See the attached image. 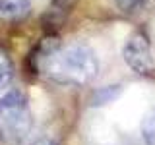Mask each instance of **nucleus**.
I'll return each instance as SVG.
<instances>
[{
	"mask_svg": "<svg viewBox=\"0 0 155 145\" xmlns=\"http://www.w3.org/2000/svg\"><path fill=\"white\" fill-rule=\"evenodd\" d=\"M122 56L124 62L128 64L136 74L140 76H153L155 72V60H153V52L151 45L145 33L136 31L132 33L124 43L122 48Z\"/></svg>",
	"mask_w": 155,
	"mask_h": 145,
	"instance_id": "7ed1b4c3",
	"label": "nucleus"
},
{
	"mask_svg": "<svg viewBox=\"0 0 155 145\" xmlns=\"http://www.w3.org/2000/svg\"><path fill=\"white\" fill-rule=\"evenodd\" d=\"M142 139L145 145H155V108H151L142 120Z\"/></svg>",
	"mask_w": 155,
	"mask_h": 145,
	"instance_id": "423d86ee",
	"label": "nucleus"
},
{
	"mask_svg": "<svg viewBox=\"0 0 155 145\" xmlns=\"http://www.w3.org/2000/svg\"><path fill=\"white\" fill-rule=\"evenodd\" d=\"M14 77V64L10 60L8 52L0 48V89H4Z\"/></svg>",
	"mask_w": 155,
	"mask_h": 145,
	"instance_id": "0eeeda50",
	"label": "nucleus"
},
{
	"mask_svg": "<svg viewBox=\"0 0 155 145\" xmlns=\"http://www.w3.org/2000/svg\"><path fill=\"white\" fill-rule=\"evenodd\" d=\"M120 93H122L120 85H107V87H101V89H97L95 93H93V97H91V105H93V106L109 105V103H113L114 99H118Z\"/></svg>",
	"mask_w": 155,
	"mask_h": 145,
	"instance_id": "39448f33",
	"label": "nucleus"
},
{
	"mask_svg": "<svg viewBox=\"0 0 155 145\" xmlns=\"http://www.w3.org/2000/svg\"><path fill=\"white\" fill-rule=\"evenodd\" d=\"M33 128L29 101L21 91H8L0 99V145H19Z\"/></svg>",
	"mask_w": 155,
	"mask_h": 145,
	"instance_id": "f03ea898",
	"label": "nucleus"
},
{
	"mask_svg": "<svg viewBox=\"0 0 155 145\" xmlns=\"http://www.w3.org/2000/svg\"><path fill=\"white\" fill-rule=\"evenodd\" d=\"M33 74H45L48 79L60 85L81 87L87 85L99 76V58L89 45L74 43V45L58 47L56 39H45L31 52Z\"/></svg>",
	"mask_w": 155,
	"mask_h": 145,
	"instance_id": "f257e3e1",
	"label": "nucleus"
},
{
	"mask_svg": "<svg viewBox=\"0 0 155 145\" xmlns=\"http://www.w3.org/2000/svg\"><path fill=\"white\" fill-rule=\"evenodd\" d=\"M29 0H0V19L4 21H19L29 14Z\"/></svg>",
	"mask_w": 155,
	"mask_h": 145,
	"instance_id": "20e7f679",
	"label": "nucleus"
},
{
	"mask_svg": "<svg viewBox=\"0 0 155 145\" xmlns=\"http://www.w3.org/2000/svg\"><path fill=\"white\" fill-rule=\"evenodd\" d=\"M114 4L118 6V10H122V12L130 14V12H134L138 6H142L143 0H114Z\"/></svg>",
	"mask_w": 155,
	"mask_h": 145,
	"instance_id": "1a4fd4ad",
	"label": "nucleus"
},
{
	"mask_svg": "<svg viewBox=\"0 0 155 145\" xmlns=\"http://www.w3.org/2000/svg\"><path fill=\"white\" fill-rule=\"evenodd\" d=\"M29 145H60L58 139L51 134H37L35 137L29 141Z\"/></svg>",
	"mask_w": 155,
	"mask_h": 145,
	"instance_id": "6e6552de",
	"label": "nucleus"
}]
</instances>
